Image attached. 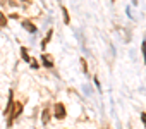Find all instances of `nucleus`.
<instances>
[{"instance_id": "11", "label": "nucleus", "mask_w": 146, "mask_h": 129, "mask_svg": "<svg viewBox=\"0 0 146 129\" xmlns=\"http://www.w3.org/2000/svg\"><path fill=\"white\" fill-rule=\"evenodd\" d=\"M0 24H2V26H5V24H7V21H5V16H4L2 12H0Z\"/></svg>"}, {"instance_id": "4", "label": "nucleus", "mask_w": 146, "mask_h": 129, "mask_svg": "<svg viewBox=\"0 0 146 129\" xmlns=\"http://www.w3.org/2000/svg\"><path fill=\"white\" fill-rule=\"evenodd\" d=\"M23 26H24V28H26L29 33H36V26H35L33 23H29V21H24V23H23Z\"/></svg>"}, {"instance_id": "8", "label": "nucleus", "mask_w": 146, "mask_h": 129, "mask_svg": "<svg viewBox=\"0 0 146 129\" xmlns=\"http://www.w3.org/2000/svg\"><path fill=\"white\" fill-rule=\"evenodd\" d=\"M21 55H23V59H24V60H29V55H28L26 48H21Z\"/></svg>"}, {"instance_id": "7", "label": "nucleus", "mask_w": 146, "mask_h": 129, "mask_svg": "<svg viewBox=\"0 0 146 129\" xmlns=\"http://www.w3.org/2000/svg\"><path fill=\"white\" fill-rule=\"evenodd\" d=\"M48 119H50V110H48V108H45V110H43V122L46 124V122H48Z\"/></svg>"}, {"instance_id": "1", "label": "nucleus", "mask_w": 146, "mask_h": 129, "mask_svg": "<svg viewBox=\"0 0 146 129\" xmlns=\"http://www.w3.org/2000/svg\"><path fill=\"white\" fill-rule=\"evenodd\" d=\"M55 117L57 119H64L65 117V107H64V103H55Z\"/></svg>"}, {"instance_id": "10", "label": "nucleus", "mask_w": 146, "mask_h": 129, "mask_svg": "<svg viewBox=\"0 0 146 129\" xmlns=\"http://www.w3.org/2000/svg\"><path fill=\"white\" fill-rule=\"evenodd\" d=\"M81 66H83V71H84V74H88V66H86V60H84V59H81Z\"/></svg>"}, {"instance_id": "9", "label": "nucleus", "mask_w": 146, "mask_h": 129, "mask_svg": "<svg viewBox=\"0 0 146 129\" xmlns=\"http://www.w3.org/2000/svg\"><path fill=\"white\" fill-rule=\"evenodd\" d=\"M141 50H143V57H144V64H146V41H143Z\"/></svg>"}, {"instance_id": "3", "label": "nucleus", "mask_w": 146, "mask_h": 129, "mask_svg": "<svg viewBox=\"0 0 146 129\" xmlns=\"http://www.w3.org/2000/svg\"><path fill=\"white\" fill-rule=\"evenodd\" d=\"M41 59H43V64H45L46 67H53V59H52V55H46L45 53Z\"/></svg>"}, {"instance_id": "5", "label": "nucleus", "mask_w": 146, "mask_h": 129, "mask_svg": "<svg viewBox=\"0 0 146 129\" xmlns=\"http://www.w3.org/2000/svg\"><path fill=\"white\" fill-rule=\"evenodd\" d=\"M62 12H64V23H65V24H69V23H70V17H69L67 9H65V7H62Z\"/></svg>"}, {"instance_id": "2", "label": "nucleus", "mask_w": 146, "mask_h": 129, "mask_svg": "<svg viewBox=\"0 0 146 129\" xmlns=\"http://www.w3.org/2000/svg\"><path fill=\"white\" fill-rule=\"evenodd\" d=\"M21 112H23V105L19 103V102H14V112H12V115H11V120H9V124L17 117V115H21Z\"/></svg>"}, {"instance_id": "13", "label": "nucleus", "mask_w": 146, "mask_h": 129, "mask_svg": "<svg viewBox=\"0 0 146 129\" xmlns=\"http://www.w3.org/2000/svg\"><path fill=\"white\" fill-rule=\"evenodd\" d=\"M23 2H29V0H23Z\"/></svg>"}, {"instance_id": "6", "label": "nucleus", "mask_w": 146, "mask_h": 129, "mask_svg": "<svg viewBox=\"0 0 146 129\" xmlns=\"http://www.w3.org/2000/svg\"><path fill=\"white\" fill-rule=\"evenodd\" d=\"M52 35H53V31H52V29H50V31H48V35H46V36H45V40H43V41H41V47H46V43H48V41H50V38H52Z\"/></svg>"}, {"instance_id": "12", "label": "nucleus", "mask_w": 146, "mask_h": 129, "mask_svg": "<svg viewBox=\"0 0 146 129\" xmlns=\"http://www.w3.org/2000/svg\"><path fill=\"white\" fill-rule=\"evenodd\" d=\"M141 120H143V124L146 126V112H143V114H141Z\"/></svg>"}]
</instances>
